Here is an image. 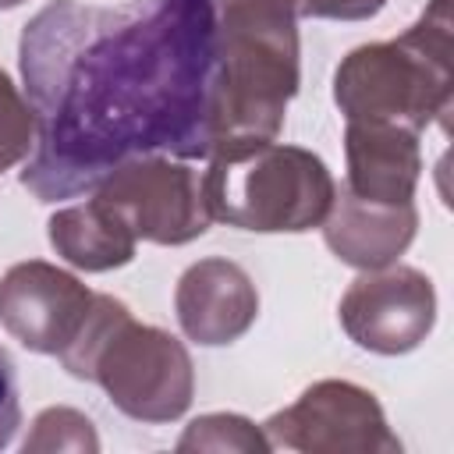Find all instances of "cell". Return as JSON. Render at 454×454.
<instances>
[{"label":"cell","mask_w":454,"mask_h":454,"mask_svg":"<svg viewBox=\"0 0 454 454\" xmlns=\"http://www.w3.org/2000/svg\"><path fill=\"white\" fill-rule=\"evenodd\" d=\"M326 248L355 270H383L397 262L419 231L415 202H372L348 188L333 192V202L319 223Z\"/></svg>","instance_id":"obj_11"},{"label":"cell","mask_w":454,"mask_h":454,"mask_svg":"<svg viewBox=\"0 0 454 454\" xmlns=\"http://www.w3.org/2000/svg\"><path fill=\"white\" fill-rule=\"evenodd\" d=\"M174 312L188 340L202 348H223L252 330L259 316V291L238 262L209 255L177 277Z\"/></svg>","instance_id":"obj_10"},{"label":"cell","mask_w":454,"mask_h":454,"mask_svg":"<svg viewBox=\"0 0 454 454\" xmlns=\"http://www.w3.org/2000/svg\"><path fill=\"white\" fill-rule=\"evenodd\" d=\"M92 294L46 259L14 262L0 277V326L35 355H60L82 330Z\"/></svg>","instance_id":"obj_9"},{"label":"cell","mask_w":454,"mask_h":454,"mask_svg":"<svg viewBox=\"0 0 454 454\" xmlns=\"http://www.w3.org/2000/svg\"><path fill=\"white\" fill-rule=\"evenodd\" d=\"M294 18H330V21H369L387 0H284Z\"/></svg>","instance_id":"obj_17"},{"label":"cell","mask_w":454,"mask_h":454,"mask_svg":"<svg viewBox=\"0 0 454 454\" xmlns=\"http://www.w3.org/2000/svg\"><path fill=\"white\" fill-rule=\"evenodd\" d=\"M177 450H245V454H262L270 450L262 429H255L245 415L234 411H209L199 415L184 426Z\"/></svg>","instance_id":"obj_14"},{"label":"cell","mask_w":454,"mask_h":454,"mask_svg":"<svg viewBox=\"0 0 454 454\" xmlns=\"http://www.w3.org/2000/svg\"><path fill=\"white\" fill-rule=\"evenodd\" d=\"M21 426V394H18V372L11 355L0 348V450L14 440Z\"/></svg>","instance_id":"obj_18"},{"label":"cell","mask_w":454,"mask_h":454,"mask_svg":"<svg viewBox=\"0 0 454 454\" xmlns=\"http://www.w3.org/2000/svg\"><path fill=\"white\" fill-rule=\"evenodd\" d=\"M213 4H220V0H213Z\"/></svg>","instance_id":"obj_20"},{"label":"cell","mask_w":454,"mask_h":454,"mask_svg":"<svg viewBox=\"0 0 454 454\" xmlns=\"http://www.w3.org/2000/svg\"><path fill=\"white\" fill-rule=\"evenodd\" d=\"M344 333L372 351V355H408L415 351L436 323V287L415 270L390 262L383 270H362L340 305H337Z\"/></svg>","instance_id":"obj_8"},{"label":"cell","mask_w":454,"mask_h":454,"mask_svg":"<svg viewBox=\"0 0 454 454\" xmlns=\"http://www.w3.org/2000/svg\"><path fill=\"white\" fill-rule=\"evenodd\" d=\"M450 0H429L397 39L355 46L333 71V103L344 121H383L426 131L454 103Z\"/></svg>","instance_id":"obj_4"},{"label":"cell","mask_w":454,"mask_h":454,"mask_svg":"<svg viewBox=\"0 0 454 454\" xmlns=\"http://www.w3.org/2000/svg\"><path fill=\"white\" fill-rule=\"evenodd\" d=\"M50 248L74 270L106 273L121 270L135 259V234L110 213L99 199H85L74 206H60L46 223Z\"/></svg>","instance_id":"obj_13"},{"label":"cell","mask_w":454,"mask_h":454,"mask_svg":"<svg viewBox=\"0 0 454 454\" xmlns=\"http://www.w3.org/2000/svg\"><path fill=\"white\" fill-rule=\"evenodd\" d=\"M74 380L99 383L103 394L135 422H177L195 397V365L188 348L149 323L114 294H92L74 340L57 355Z\"/></svg>","instance_id":"obj_3"},{"label":"cell","mask_w":454,"mask_h":454,"mask_svg":"<svg viewBox=\"0 0 454 454\" xmlns=\"http://www.w3.org/2000/svg\"><path fill=\"white\" fill-rule=\"evenodd\" d=\"M270 450L301 454H397L401 440L390 429L372 390L348 380H319L294 404L262 422Z\"/></svg>","instance_id":"obj_7"},{"label":"cell","mask_w":454,"mask_h":454,"mask_svg":"<svg viewBox=\"0 0 454 454\" xmlns=\"http://www.w3.org/2000/svg\"><path fill=\"white\" fill-rule=\"evenodd\" d=\"M298 57V25L284 0H220L206 160L277 142L301 82Z\"/></svg>","instance_id":"obj_2"},{"label":"cell","mask_w":454,"mask_h":454,"mask_svg":"<svg viewBox=\"0 0 454 454\" xmlns=\"http://www.w3.org/2000/svg\"><path fill=\"white\" fill-rule=\"evenodd\" d=\"M213 64V0H50L18 39L35 114L21 188L60 202L92 192L131 156L206 160Z\"/></svg>","instance_id":"obj_1"},{"label":"cell","mask_w":454,"mask_h":454,"mask_svg":"<svg viewBox=\"0 0 454 454\" xmlns=\"http://www.w3.org/2000/svg\"><path fill=\"white\" fill-rule=\"evenodd\" d=\"M35 149V114L7 71H0V174L25 163Z\"/></svg>","instance_id":"obj_16"},{"label":"cell","mask_w":454,"mask_h":454,"mask_svg":"<svg viewBox=\"0 0 454 454\" xmlns=\"http://www.w3.org/2000/svg\"><path fill=\"white\" fill-rule=\"evenodd\" d=\"M39 450H74V454H92L99 450V436L92 429V422L74 411V408H46L35 415L32 422V433L25 436V454H39Z\"/></svg>","instance_id":"obj_15"},{"label":"cell","mask_w":454,"mask_h":454,"mask_svg":"<svg viewBox=\"0 0 454 454\" xmlns=\"http://www.w3.org/2000/svg\"><path fill=\"white\" fill-rule=\"evenodd\" d=\"M344 188L372 202H415L422 177L419 131L383 121H348L344 128Z\"/></svg>","instance_id":"obj_12"},{"label":"cell","mask_w":454,"mask_h":454,"mask_svg":"<svg viewBox=\"0 0 454 454\" xmlns=\"http://www.w3.org/2000/svg\"><path fill=\"white\" fill-rule=\"evenodd\" d=\"M92 199L117 213L135 241L188 245L209 231L202 170L177 156H131L92 188Z\"/></svg>","instance_id":"obj_6"},{"label":"cell","mask_w":454,"mask_h":454,"mask_svg":"<svg viewBox=\"0 0 454 454\" xmlns=\"http://www.w3.org/2000/svg\"><path fill=\"white\" fill-rule=\"evenodd\" d=\"M337 181L301 145L266 142L241 156L206 160L202 199L209 220L255 234H305L323 223Z\"/></svg>","instance_id":"obj_5"},{"label":"cell","mask_w":454,"mask_h":454,"mask_svg":"<svg viewBox=\"0 0 454 454\" xmlns=\"http://www.w3.org/2000/svg\"><path fill=\"white\" fill-rule=\"evenodd\" d=\"M25 0H0V11H11V7H21Z\"/></svg>","instance_id":"obj_19"}]
</instances>
